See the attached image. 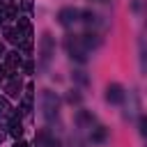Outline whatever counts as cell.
Masks as SVG:
<instances>
[{
  "label": "cell",
  "instance_id": "18",
  "mask_svg": "<svg viewBox=\"0 0 147 147\" xmlns=\"http://www.w3.org/2000/svg\"><path fill=\"white\" fill-rule=\"evenodd\" d=\"M23 69H25V74H32V71H34V62H32V60L23 62Z\"/></svg>",
  "mask_w": 147,
  "mask_h": 147
},
{
  "label": "cell",
  "instance_id": "25",
  "mask_svg": "<svg viewBox=\"0 0 147 147\" xmlns=\"http://www.w3.org/2000/svg\"><path fill=\"white\" fill-rule=\"evenodd\" d=\"M94 2H99V0H94Z\"/></svg>",
  "mask_w": 147,
  "mask_h": 147
},
{
  "label": "cell",
  "instance_id": "8",
  "mask_svg": "<svg viewBox=\"0 0 147 147\" xmlns=\"http://www.w3.org/2000/svg\"><path fill=\"white\" fill-rule=\"evenodd\" d=\"M92 122H94V115H92V113H87V110H78V115H76V124H78L80 129L92 126Z\"/></svg>",
  "mask_w": 147,
  "mask_h": 147
},
{
  "label": "cell",
  "instance_id": "10",
  "mask_svg": "<svg viewBox=\"0 0 147 147\" xmlns=\"http://www.w3.org/2000/svg\"><path fill=\"white\" fill-rule=\"evenodd\" d=\"M108 138V129L106 126H94L92 129V142H103Z\"/></svg>",
  "mask_w": 147,
  "mask_h": 147
},
{
  "label": "cell",
  "instance_id": "2",
  "mask_svg": "<svg viewBox=\"0 0 147 147\" xmlns=\"http://www.w3.org/2000/svg\"><path fill=\"white\" fill-rule=\"evenodd\" d=\"M41 110H44V117L46 122H53L57 117V110H60V99L55 92L51 90H44L41 92Z\"/></svg>",
  "mask_w": 147,
  "mask_h": 147
},
{
  "label": "cell",
  "instance_id": "16",
  "mask_svg": "<svg viewBox=\"0 0 147 147\" xmlns=\"http://www.w3.org/2000/svg\"><path fill=\"white\" fill-rule=\"evenodd\" d=\"M67 101H69V103H80V94H78L76 90H71V92L67 94Z\"/></svg>",
  "mask_w": 147,
  "mask_h": 147
},
{
  "label": "cell",
  "instance_id": "3",
  "mask_svg": "<svg viewBox=\"0 0 147 147\" xmlns=\"http://www.w3.org/2000/svg\"><path fill=\"white\" fill-rule=\"evenodd\" d=\"M53 53H55L53 34H51V32H44V34H41V39H39V64H41L44 69L48 67V62H51Z\"/></svg>",
  "mask_w": 147,
  "mask_h": 147
},
{
  "label": "cell",
  "instance_id": "7",
  "mask_svg": "<svg viewBox=\"0 0 147 147\" xmlns=\"http://www.w3.org/2000/svg\"><path fill=\"white\" fill-rule=\"evenodd\" d=\"M23 64V60H21V55H18V51H11V53H5V69L7 71H11V69H18Z\"/></svg>",
  "mask_w": 147,
  "mask_h": 147
},
{
  "label": "cell",
  "instance_id": "21",
  "mask_svg": "<svg viewBox=\"0 0 147 147\" xmlns=\"http://www.w3.org/2000/svg\"><path fill=\"white\" fill-rule=\"evenodd\" d=\"M14 147H28V142H25V140H21V138H18V140H16V142H14Z\"/></svg>",
  "mask_w": 147,
  "mask_h": 147
},
{
  "label": "cell",
  "instance_id": "23",
  "mask_svg": "<svg viewBox=\"0 0 147 147\" xmlns=\"http://www.w3.org/2000/svg\"><path fill=\"white\" fill-rule=\"evenodd\" d=\"M71 147H83V142H80V140H76V142H74Z\"/></svg>",
  "mask_w": 147,
  "mask_h": 147
},
{
  "label": "cell",
  "instance_id": "26",
  "mask_svg": "<svg viewBox=\"0 0 147 147\" xmlns=\"http://www.w3.org/2000/svg\"><path fill=\"white\" fill-rule=\"evenodd\" d=\"M0 2H2V0H0Z\"/></svg>",
  "mask_w": 147,
  "mask_h": 147
},
{
  "label": "cell",
  "instance_id": "1",
  "mask_svg": "<svg viewBox=\"0 0 147 147\" xmlns=\"http://www.w3.org/2000/svg\"><path fill=\"white\" fill-rule=\"evenodd\" d=\"M64 46H67V51H69V55L76 60V62H87V53H90V48L83 44V37H78V34H69L67 39H64Z\"/></svg>",
  "mask_w": 147,
  "mask_h": 147
},
{
  "label": "cell",
  "instance_id": "22",
  "mask_svg": "<svg viewBox=\"0 0 147 147\" xmlns=\"http://www.w3.org/2000/svg\"><path fill=\"white\" fill-rule=\"evenodd\" d=\"M5 136H7V131H2V126H0V142L5 140Z\"/></svg>",
  "mask_w": 147,
  "mask_h": 147
},
{
  "label": "cell",
  "instance_id": "17",
  "mask_svg": "<svg viewBox=\"0 0 147 147\" xmlns=\"http://www.w3.org/2000/svg\"><path fill=\"white\" fill-rule=\"evenodd\" d=\"M74 80H78V83L85 85V83H87V76H85L83 71H74Z\"/></svg>",
  "mask_w": 147,
  "mask_h": 147
},
{
  "label": "cell",
  "instance_id": "11",
  "mask_svg": "<svg viewBox=\"0 0 147 147\" xmlns=\"http://www.w3.org/2000/svg\"><path fill=\"white\" fill-rule=\"evenodd\" d=\"M80 37H83V44H85L87 48H96V46L101 44V39H99L96 34H90V32H87V34H80Z\"/></svg>",
  "mask_w": 147,
  "mask_h": 147
},
{
  "label": "cell",
  "instance_id": "4",
  "mask_svg": "<svg viewBox=\"0 0 147 147\" xmlns=\"http://www.w3.org/2000/svg\"><path fill=\"white\" fill-rule=\"evenodd\" d=\"M57 21H60V25L71 28L74 23L80 21V9H76V7H62V9L57 11Z\"/></svg>",
  "mask_w": 147,
  "mask_h": 147
},
{
  "label": "cell",
  "instance_id": "14",
  "mask_svg": "<svg viewBox=\"0 0 147 147\" xmlns=\"http://www.w3.org/2000/svg\"><path fill=\"white\" fill-rule=\"evenodd\" d=\"M80 21H83L85 25H94V23H96V14H92V11H80Z\"/></svg>",
  "mask_w": 147,
  "mask_h": 147
},
{
  "label": "cell",
  "instance_id": "9",
  "mask_svg": "<svg viewBox=\"0 0 147 147\" xmlns=\"http://www.w3.org/2000/svg\"><path fill=\"white\" fill-rule=\"evenodd\" d=\"M25 39H32V25H30V21L28 18H18V28H16Z\"/></svg>",
  "mask_w": 147,
  "mask_h": 147
},
{
  "label": "cell",
  "instance_id": "6",
  "mask_svg": "<svg viewBox=\"0 0 147 147\" xmlns=\"http://www.w3.org/2000/svg\"><path fill=\"white\" fill-rule=\"evenodd\" d=\"M5 90H7V94H9V96H18V94H21V90H23V83H21V78H18V76H11V78H7V83H5Z\"/></svg>",
  "mask_w": 147,
  "mask_h": 147
},
{
  "label": "cell",
  "instance_id": "19",
  "mask_svg": "<svg viewBox=\"0 0 147 147\" xmlns=\"http://www.w3.org/2000/svg\"><path fill=\"white\" fill-rule=\"evenodd\" d=\"M140 133L147 138V117H142V119H140Z\"/></svg>",
  "mask_w": 147,
  "mask_h": 147
},
{
  "label": "cell",
  "instance_id": "13",
  "mask_svg": "<svg viewBox=\"0 0 147 147\" xmlns=\"http://www.w3.org/2000/svg\"><path fill=\"white\" fill-rule=\"evenodd\" d=\"M9 113H11L9 99H7V96H0V117H5V115H9Z\"/></svg>",
  "mask_w": 147,
  "mask_h": 147
},
{
  "label": "cell",
  "instance_id": "5",
  "mask_svg": "<svg viewBox=\"0 0 147 147\" xmlns=\"http://www.w3.org/2000/svg\"><path fill=\"white\" fill-rule=\"evenodd\" d=\"M106 99H108L110 103H122V101H124V87H122L119 83H110V85L106 87Z\"/></svg>",
  "mask_w": 147,
  "mask_h": 147
},
{
  "label": "cell",
  "instance_id": "12",
  "mask_svg": "<svg viewBox=\"0 0 147 147\" xmlns=\"http://www.w3.org/2000/svg\"><path fill=\"white\" fill-rule=\"evenodd\" d=\"M5 37H7V39H9L11 44H21V41L25 39V37H23V34H21L18 30H5Z\"/></svg>",
  "mask_w": 147,
  "mask_h": 147
},
{
  "label": "cell",
  "instance_id": "24",
  "mask_svg": "<svg viewBox=\"0 0 147 147\" xmlns=\"http://www.w3.org/2000/svg\"><path fill=\"white\" fill-rule=\"evenodd\" d=\"M0 57H5V46L0 44Z\"/></svg>",
  "mask_w": 147,
  "mask_h": 147
},
{
  "label": "cell",
  "instance_id": "15",
  "mask_svg": "<svg viewBox=\"0 0 147 147\" xmlns=\"http://www.w3.org/2000/svg\"><path fill=\"white\" fill-rule=\"evenodd\" d=\"M18 46H21V51H23V53H32V39H23Z\"/></svg>",
  "mask_w": 147,
  "mask_h": 147
},
{
  "label": "cell",
  "instance_id": "20",
  "mask_svg": "<svg viewBox=\"0 0 147 147\" xmlns=\"http://www.w3.org/2000/svg\"><path fill=\"white\" fill-rule=\"evenodd\" d=\"M23 9L30 11V9H32V0H23Z\"/></svg>",
  "mask_w": 147,
  "mask_h": 147
}]
</instances>
